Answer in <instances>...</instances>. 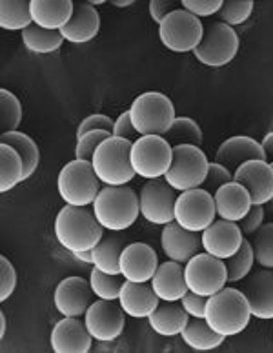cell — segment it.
Masks as SVG:
<instances>
[{
  "label": "cell",
  "mask_w": 273,
  "mask_h": 353,
  "mask_svg": "<svg viewBox=\"0 0 273 353\" xmlns=\"http://www.w3.org/2000/svg\"><path fill=\"white\" fill-rule=\"evenodd\" d=\"M208 170H210V161L201 148L181 144V146H173L172 166L164 175V181L177 193L190 192L203 188Z\"/></svg>",
  "instance_id": "obj_7"
},
{
  "label": "cell",
  "mask_w": 273,
  "mask_h": 353,
  "mask_svg": "<svg viewBox=\"0 0 273 353\" xmlns=\"http://www.w3.org/2000/svg\"><path fill=\"white\" fill-rule=\"evenodd\" d=\"M248 161H266L263 144L248 135L230 137L215 153V162L226 166L230 172H235L239 166H243Z\"/></svg>",
  "instance_id": "obj_22"
},
{
  "label": "cell",
  "mask_w": 273,
  "mask_h": 353,
  "mask_svg": "<svg viewBox=\"0 0 273 353\" xmlns=\"http://www.w3.org/2000/svg\"><path fill=\"white\" fill-rule=\"evenodd\" d=\"M173 161V146L161 135H142L133 141L130 162L136 176L146 181L164 179Z\"/></svg>",
  "instance_id": "obj_8"
},
{
  "label": "cell",
  "mask_w": 273,
  "mask_h": 353,
  "mask_svg": "<svg viewBox=\"0 0 273 353\" xmlns=\"http://www.w3.org/2000/svg\"><path fill=\"white\" fill-rule=\"evenodd\" d=\"M233 181V172H230L226 166L219 164V162H210V170H208L206 181L203 184V190H206L208 193L215 195L219 188H223L224 184Z\"/></svg>",
  "instance_id": "obj_42"
},
{
  "label": "cell",
  "mask_w": 273,
  "mask_h": 353,
  "mask_svg": "<svg viewBox=\"0 0 273 353\" xmlns=\"http://www.w3.org/2000/svg\"><path fill=\"white\" fill-rule=\"evenodd\" d=\"M204 321L208 326L223 337H235L248 328L252 321L248 299L237 288H223L208 297Z\"/></svg>",
  "instance_id": "obj_2"
},
{
  "label": "cell",
  "mask_w": 273,
  "mask_h": 353,
  "mask_svg": "<svg viewBox=\"0 0 273 353\" xmlns=\"http://www.w3.org/2000/svg\"><path fill=\"white\" fill-rule=\"evenodd\" d=\"M150 284L161 303H181V299L188 293L186 281H184V264L173 263V261L159 264Z\"/></svg>",
  "instance_id": "obj_25"
},
{
  "label": "cell",
  "mask_w": 273,
  "mask_h": 353,
  "mask_svg": "<svg viewBox=\"0 0 273 353\" xmlns=\"http://www.w3.org/2000/svg\"><path fill=\"white\" fill-rule=\"evenodd\" d=\"M73 257L82 264H93V253L91 252H77V253H71Z\"/></svg>",
  "instance_id": "obj_51"
},
{
  "label": "cell",
  "mask_w": 273,
  "mask_h": 353,
  "mask_svg": "<svg viewBox=\"0 0 273 353\" xmlns=\"http://www.w3.org/2000/svg\"><path fill=\"white\" fill-rule=\"evenodd\" d=\"M33 24L48 31H61L73 17L75 4L71 0H30Z\"/></svg>",
  "instance_id": "obj_27"
},
{
  "label": "cell",
  "mask_w": 273,
  "mask_h": 353,
  "mask_svg": "<svg viewBox=\"0 0 273 353\" xmlns=\"http://www.w3.org/2000/svg\"><path fill=\"white\" fill-rule=\"evenodd\" d=\"M112 133L110 132H102V130H95V132L86 133L81 139H77V146H75V159L77 161H86L91 162L93 155H95L97 148L101 146L102 142L110 139Z\"/></svg>",
  "instance_id": "obj_41"
},
{
  "label": "cell",
  "mask_w": 273,
  "mask_h": 353,
  "mask_svg": "<svg viewBox=\"0 0 273 353\" xmlns=\"http://www.w3.org/2000/svg\"><path fill=\"white\" fill-rule=\"evenodd\" d=\"M182 343L193 352H213L223 346L226 337L213 332L204 319L190 317L186 328L181 333Z\"/></svg>",
  "instance_id": "obj_30"
},
{
  "label": "cell",
  "mask_w": 273,
  "mask_h": 353,
  "mask_svg": "<svg viewBox=\"0 0 273 353\" xmlns=\"http://www.w3.org/2000/svg\"><path fill=\"white\" fill-rule=\"evenodd\" d=\"M213 199H215L217 217L223 219V221L237 222V224L248 215L253 206L248 190L235 181L228 182L223 188H219Z\"/></svg>",
  "instance_id": "obj_23"
},
{
  "label": "cell",
  "mask_w": 273,
  "mask_h": 353,
  "mask_svg": "<svg viewBox=\"0 0 273 353\" xmlns=\"http://www.w3.org/2000/svg\"><path fill=\"white\" fill-rule=\"evenodd\" d=\"M130 115L139 135H164L172 128L175 106L172 99L161 91H146L135 97L130 106Z\"/></svg>",
  "instance_id": "obj_5"
},
{
  "label": "cell",
  "mask_w": 273,
  "mask_h": 353,
  "mask_svg": "<svg viewBox=\"0 0 273 353\" xmlns=\"http://www.w3.org/2000/svg\"><path fill=\"white\" fill-rule=\"evenodd\" d=\"M224 0H182L181 8L193 17H213L223 8Z\"/></svg>",
  "instance_id": "obj_45"
},
{
  "label": "cell",
  "mask_w": 273,
  "mask_h": 353,
  "mask_svg": "<svg viewBox=\"0 0 273 353\" xmlns=\"http://www.w3.org/2000/svg\"><path fill=\"white\" fill-rule=\"evenodd\" d=\"M261 144H263L264 153H266V162H273V132L266 133Z\"/></svg>",
  "instance_id": "obj_50"
},
{
  "label": "cell",
  "mask_w": 273,
  "mask_h": 353,
  "mask_svg": "<svg viewBox=\"0 0 273 353\" xmlns=\"http://www.w3.org/2000/svg\"><path fill=\"white\" fill-rule=\"evenodd\" d=\"M226 270H228V284L243 283L244 279L252 273V268L255 264V255H253L252 243L248 239H244L243 246L233 257L226 259Z\"/></svg>",
  "instance_id": "obj_36"
},
{
  "label": "cell",
  "mask_w": 273,
  "mask_h": 353,
  "mask_svg": "<svg viewBox=\"0 0 273 353\" xmlns=\"http://www.w3.org/2000/svg\"><path fill=\"white\" fill-rule=\"evenodd\" d=\"M233 181L248 190L253 206L273 201V166L266 161H248L233 172Z\"/></svg>",
  "instance_id": "obj_15"
},
{
  "label": "cell",
  "mask_w": 273,
  "mask_h": 353,
  "mask_svg": "<svg viewBox=\"0 0 273 353\" xmlns=\"http://www.w3.org/2000/svg\"><path fill=\"white\" fill-rule=\"evenodd\" d=\"M90 281L82 277H66L57 284L53 292V304L62 317H84L91 306Z\"/></svg>",
  "instance_id": "obj_17"
},
{
  "label": "cell",
  "mask_w": 273,
  "mask_h": 353,
  "mask_svg": "<svg viewBox=\"0 0 273 353\" xmlns=\"http://www.w3.org/2000/svg\"><path fill=\"white\" fill-rule=\"evenodd\" d=\"M117 303L121 304V308L124 310L128 317L132 319H148L152 315L157 306L161 304L159 297L153 292V288L150 283H130V281H124L121 290V295H119V301Z\"/></svg>",
  "instance_id": "obj_24"
},
{
  "label": "cell",
  "mask_w": 273,
  "mask_h": 353,
  "mask_svg": "<svg viewBox=\"0 0 273 353\" xmlns=\"http://www.w3.org/2000/svg\"><path fill=\"white\" fill-rule=\"evenodd\" d=\"M264 224V208L263 206H252V210L248 212V215L239 222V228L243 232L244 237H250V235H255L259 232V228Z\"/></svg>",
  "instance_id": "obj_46"
},
{
  "label": "cell",
  "mask_w": 273,
  "mask_h": 353,
  "mask_svg": "<svg viewBox=\"0 0 273 353\" xmlns=\"http://www.w3.org/2000/svg\"><path fill=\"white\" fill-rule=\"evenodd\" d=\"M22 122V104L15 93L2 88L0 90V130L2 133L19 132Z\"/></svg>",
  "instance_id": "obj_37"
},
{
  "label": "cell",
  "mask_w": 273,
  "mask_h": 353,
  "mask_svg": "<svg viewBox=\"0 0 273 353\" xmlns=\"http://www.w3.org/2000/svg\"><path fill=\"white\" fill-rule=\"evenodd\" d=\"M239 35L237 31L223 24L213 22L204 28L203 41L199 48L193 51L195 61L208 68H224L237 57L239 53Z\"/></svg>",
  "instance_id": "obj_10"
},
{
  "label": "cell",
  "mask_w": 273,
  "mask_h": 353,
  "mask_svg": "<svg viewBox=\"0 0 273 353\" xmlns=\"http://www.w3.org/2000/svg\"><path fill=\"white\" fill-rule=\"evenodd\" d=\"M204 35L201 19L193 17L182 8L172 11L159 26V39L166 50L173 53H193Z\"/></svg>",
  "instance_id": "obj_9"
},
{
  "label": "cell",
  "mask_w": 273,
  "mask_h": 353,
  "mask_svg": "<svg viewBox=\"0 0 273 353\" xmlns=\"http://www.w3.org/2000/svg\"><path fill=\"white\" fill-rule=\"evenodd\" d=\"M132 141L121 137H110L97 148L95 155L91 159V166L97 179L104 186H128L135 179L132 162H130V150Z\"/></svg>",
  "instance_id": "obj_4"
},
{
  "label": "cell",
  "mask_w": 273,
  "mask_h": 353,
  "mask_svg": "<svg viewBox=\"0 0 273 353\" xmlns=\"http://www.w3.org/2000/svg\"><path fill=\"white\" fill-rule=\"evenodd\" d=\"M150 17H152V21L155 22L157 26H161V22L166 19L172 11L179 10V8H175V4L173 2H162V0H152L150 2Z\"/></svg>",
  "instance_id": "obj_49"
},
{
  "label": "cell",
  "mask_w": 273,
  "mask_h": 353,
  "mask_svg": "<svg viewBox=\"0 0 273 353\" xmlns=\"http://www.w3.org/2000/svg\"><path fill=\"white\" fill-rule=\"evenodd\" d=\"M57 243L70 253L91 252L106 235L91 208L64 206L55 217Z\"/></svg>",
  "instance_id": "obj_1"
},
{
  "label": "cell",
  "mask_w": 273,
  "mask_h": 353,
  "mask_svg": "<svg viewBox=\"0 0 273 353\" xmlns=\"http://www.w3.org/2000/svg\"><path fill=\"white\" fill-rule=\"evenodd\" d=\"M244 235L241 232L237 222L230 221H213L212 226H208L201 233V243H203V252H206L212 257H217L221 261L233 257L241 250L244 243Z\"/></svg>",
  "instance_id": "obj_16"
},
{
  "label": "cell",
  "mask_w": 273,
  "mask_h": 353,
  "mask_svg": "<svg viewBox=\"0 0 273 353\" xmlns=\"http://www.w3.org/2000/svg\"><path fill=\"white\" fill-rule=\"evenodd\" d=\"M113 128H115V122H113L112 117L104 115V113H91V115L84 117L77 128V139H81L90 132H95V130L110 132L113 135Z\"/></svg>",
  "instance_id": "obj_43"
},
{
  "label": "cell",
  "mask_w": 273,
  "mask_h": 353,
  "mask_svg": "<svg viewBox=\"0 0 273 353\" xmlns=\"http://www.w3.org/2000/svg\"><path fill=\"white\" fill-rule=\"evenodd\" d=\"M0 144H8L13 150H17V153L22 157L24 161V179H31L35 175L37 168L41 164V150L37 146V142L31 139L30 135H26L22 132H10L2 133L0 135Z\"/></svg>",
  "instance_id": "obj_31"
},
{
  "label": "cell",
  "mask_w": 273,
  "mask_h": 353,
  "mask_svg": "<svg viewBox=\"0 0 273 353\" xmlns=\"http://www.w3.org/2000/svg\"><path fill=\"white\" fill-rule=\"evenodd\" d=\"M128 246V241L121 233L112 232L110 235H104L102 241L97 244L91 253H93V264L99 272L108 273V275H121V255L122 250Z\"/></svg>",
  "instance_id": "obj_29"
},
{
  "label": "cell",
  "mask_w": 273,
  "mask_h": 353,
  "mask_svg": "<svg viewBox=\"0 0 273 353\" xmlns=\"http://www.w3.org/2000/svg\"><path fill=\"white\" fill-rule=\"evenodd\" d=\"M253 0H232V2H226L224 0L223 8L217 13L219 22L230 26V28H235V26H241L248 21L253 13Z\"/></svg>",
  "instance_id": "obj_40"
},
{
  "label": "cell",
  "mask_w": 273,
  "mask_h": 353,
  "mask_svg": "<svg viewBox=\"0 0 273 353\" xmlns=\"http://www.w3.org/2000/svg\"><path fill=\"white\" fill-rule=\"evenodd\" d=\"M91 210L104 230L115 233L130 230L136 219L141 217L139 195L130 186L101 188L95 202L91 204Z\"/></svg>",
  "instance_id": "obj_3"
},
{
  "label": "cell",
  "mask_w": 273,
  "mask_h": 353,
  "mask_svg": "<svg viewBox=\"0 0 273 353\" xmlns=\"http://www.w3.org/2000/svg\"><path fill=\"white\" fill-rule=\"evenodd\" d=\"M112 4L115 8H130V6H133V0H113Z\"/></svg>",
  "instance_id": "obj_53"
},
{
  "label": "cell",
  "mask_w": 273,
  "mask_h": 353,
  "mask_svg": "<svg viewBox=\"0 0 273 353\" xmlns=\"http://www.w3.org/2000/svg\"><path fill=\"white\" fill-rule=\"evenodd\" d=\"M241 292L246 295L252 317L273 321V270H259L243 281Z\"/></svg>",
  "instance_id": "obj_19"
},
{
  "label": "cell",
  "mask_w": 273,
  "mask_h": 353,
  "mask_svg": "<svg viewBox=\"0 0 273 353\" xmlns=\"http://www.w3.org/2000/svg\"><path fill=\"white\" fill-rule=\"evenodd\" d=\"M17 288V270L8 257H0V301L6 303Z\"/></svg>",
  "instance_id": "obj_44"
},
{
  "label": "cell",
  "mask_w": 273,
  "mask_h": 353,
  "mask_svg": "<svg viewBox=\"0 0 273 353\" xmlns=\"http://www.w3.org/2000/svg\"><path fill=\"white\" fill-rule=\"evenodd\" d=\"M161 246L168 261L179 264H186L197 253L203 252L201 233L188 232L182 226H179L175 221L162 226Z\"/></svg>",
  "instance_id": "obj_20"
},
{
  "label": "cell",
  "mask_w": 273,
  "mask_h": 353,
  "mask_svg": "<svg viewBox=\"0 0 273 353\" xmlns=\"http://www.w3.org/2000/svg\"><path fill=\"white\" fill-rule=\"evenodd\" d=\"M206 297H201L197 293L188 292L184 297L181 299V306L184 312L193 319H204V312H206Z\"/></svg>",
  "instance_id": "obj_47"
},
{
  "label": "cell",
  "mask_w": 273,
  "mask_h": 353,
  "mask_svg": "<svg viewBox=\"0 0 273 353\" xmlns=\"http://www.w3.org/2000/svg\"><path fill=\"white\" fill-rule=\"evenodd\" d=\"M184 281L188 292L197 293L201 297H212L228 284L226 263L206 252L197 253L192 261L184 264Z\"/></svg>",
  "instance_id": "obj_11"
},
{
  "label": "cell",
  "mask_w": 273,
  "mask_h": 353,
  "mask_svg": "<svg viewBox=\"0 0 273 353\" xmlns=\"http://www.w3.org/2000/svg\"><path fill=\"white\" fill-rule=\"evenodd\" d=\"M88 4H90V6H93V8H95V6H101V4H104V0H90V2H88Z\"/></svg>",
  "instance_id": "obj_54"
},
{
  "label": "cell",
  "mask_w": 273,
  "mask_h": 353,
  "mask_svg": "<svg viewBox=\"0 0 273 353\" xmlns=\"http://www.w3.org/2000/svg\"><path fill=\"white\" fill-rule=\"evenodd\" d=\"M173 217L179 226L188 232L203 233L208 226H212L217 212H215V199L203 188L182 192L177 195Z\"/></svg>",
  "instance_id": "obj_12"
},
{
  "label": "cell",
  "mask_w": 273,
  "mask_h": 353,
  "mask_svg": "<svg viewBox=\"0 0 273 353\" xmlns=\"http://www.w3.org/2000/svg\"><path fill=\"white\" fill-rule=\"evenodd\" d=\"M33 24L30 2L2 0L0 2V28L6 31H24Z\"/></svg>",
  "instance_id": "obj_34"
},
{
  "label": "cell",
  "mask_w": 273,
  "mask_h": 353,
  "mask_svg": "<svg viewBox=\"0 0 273 353\" xmlns=\"http://www.w3.org/2000/svg\"><path fill=\"white\" fill-rule=\"evenodd\" d=\"M159 255L150 244L130 243L121 255V277L130 283H150L159 268Z\"/></svg>",
  "instance_id": "obj_18"
},
{
  "label": "cell",
  "mask_w": 273,
  "mask_h": 353,
  "mask_svg": "<svg viewBox=\"0 0 273 353\" xmlns=\"http://www.w3.org/2000/svg\"><path fill=\"white\" fill-rule=\"evenodd\" d=\"M57 192L66 206L90 208L101 192V181L97 179L91 162L71 161L57 176Z\"/></svg>",
  "instance_id": "obj_6"
},
{
  "label": "cell",
  "mask_w": 273,
  "mask_h": 353,
  "mask_svg": "<svg viewBox=\"0 0 273 353\" xmlns=\"http://www.w3.org/2000/svg\"><path fill=\"white\" fill-rule=\"evenodd\" d=\"M50 344L55 353H88L93 346V337L82 321L62 317L51 330Z\"/></svg>",
  "instance_id": "obj_21"
},
{
  "label": "cell",
  "mask_w": 273,
  "mask_h": 353,
  "mask_svg": "<svg viewBox=\"0 0 273 353\" xmlns=\"http://www.w3.org/2000/svg\"><path fill=\"white\" fill-rule=\"evenodd\" d=\"M113 137H121V139H126V141H136L139 139V133H136L135 126L132 122V115H130V110L122 111L121 115L117 117L115 128H113Z\"/></svg>",
  "instance_id": "obj_48"
},
{
  "label": "cell",
  "mask_w": 273,
  "mask_h": 353,
  "mask_svg": "<svg viewBox=\"0 0 273 353\" xmlns=\"http://www.w3.org/2000/svg\"><path fill=\"white\" fill-rule=\"evenodd\" d=\"M6 328H8V321H6L4 312H2V313H0V341H4Z\"/></svg>",
  "instance_id": "obj_52"
},
{
  "label": "cell",
  "mask_w": 273,
  "mask_h": 353,
  "mask_svg": "<svg viewBox=\"0 0 273 353\" xmlns=\"http://www.w3.org/2000/svg\"><path fill=\"white\" fill-rule=\"evenodd\" d=\"M270 164H272V166H273V162H270ZM273 202V201H272Z\"/></svg>",
  "instance_id": "obj_55"
},
{
  "label": "cell",
  "mask_w": 273,
  "mask_h": 353,
  "mask_svg": "<svg viewBox=\"0 0 273 353\" xmlns=\"http://www.w3.org/2000/svg\"><path fill=\"white\" fill-rule=\"evenodd\" d=\"M250 243L255 255V264L273 270V222H264Z\"/></svg>",
  "instance_id": "obj_39"
},
{
  "label": "cell",
  "mask_w": 273,
  "mask_h": 353,
  "mask_svg": "<svg viewBox=\"0 0 273 353\" xmlns=\"http://www.w3.org/2000/svg\"><path fill=\"white\" fill-rule=\"evenodd\" d=\"M84 324L97 343H113L121 337L126 326V313L117 301H101L91 303L84 313Z\"/></svg>",
  "instance_id": "obj_14"
},
{
  "label": "cell",
  "mask_w": 273,
  "mask_h": 353,
  "mask_svg": "<svg viewBox=\"0 0 273 353\" xmlns=\"http://www.w3.org/2000/svg\"><path fill=\"white\" fill-rule=\"evenodd\" d=\"M172 146H181V144H192V146H203V130L192 117H177L173 121L172 128L164 133Z\"/></svg>",
  "instance_id": "obj_35"
},
{
  "label": "cell",
  "mask_w": 273,
  "mask_h": 353,
  "mask_svg": "<svg viewBox=\"0 0 273 353\" xmlns=\"http://www.w3.org/2000/svg\"><path fill=\"white\" fill-rule=\"evenodd\" d=\"M190 315L184 312L181 303H161L157 310L148 317V324L161 337H181L186 328Z\"/></svg>",
  "instance_id": "obj_28"
},
{
  "label": "cell",
  "mask_w": 273,
  "mask_h": 353,
  "mask_svg": "<svg viewBox=\"0 0 273 353\" xmlns=\"http://www.w3.org/2000/svg\"><path fill=\"white\" fill-rule=\"evenodd\" d=\"M24 181L22 157L8 144H0V193L11 192Z\"/></svg>",
  "instance_id": "obj_32"
},
{
  "label": "cell",
  "mask_w": 273,
  "mask_h": 353,
  "mask_svg": "<svg viewBox=\"0 0 273 353\" xmlns=\"http://www.w3.org/2000/svg\"><path fill=\"white\" fill-rule=\"evenodd\" d=\"M177 195L179 193L172 186H168L164 179L148 181L139 193V210L142 219L153 226H166L173 222Z\"/></svg>",
  "instance_id": "obj_13"
},
{
  "label": "cell",
  "mask_w": 273,
  "mask_h": 353,
  "mask_svg": "<svg viewBox=\"0 0 273 353\" xmlns=\"http://www.w3.org/2000/svg\"><path fill=\"white\" fill-rule=\"evenodd\" d=\"M122 284H124V279L121 275H108V273L99 272L97 268H93L90 273V286L91 292L97 299L101 301H119V295H121Z\"/></svg>",
  "instance_id": "obj_38"
},
{
  "label": "cell",
  "mask_w": 273,
  "mask_h": 353,
  "mask_svg": "<svg viewBox=\"0 0 273 353\" xmlns=\"http://www.w3.org/2000/svg\"><path fill=\"white\" fill-rule=\"evenodd\" d=\"M101 31V15L97 8L84 4H75V11L71 21L61 30V35L70 44H88L99 35Z\"/></svg>",
  "instance_id": "obj_26"
},
{
  "label": "cell",
  "mask_w": 273,
  "mask_h": 353,
  "mask_svg": "<svg viewBox=\"0 0 273 353\" xmlns=\"http://www.w3.org/2000/svg\"><path fill=\"white\" fill-rule=\"evenodd\" d=\"M21 37L26 50L35 53V55H50V53H55L64 44L61 31L42 30V28H39L35 24H31L28 30L22 31Z\"/></svg>",
  "instance_id": "obj_33"
}]
</instances>
